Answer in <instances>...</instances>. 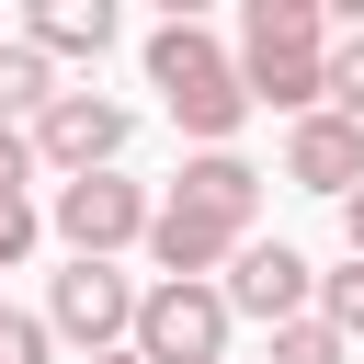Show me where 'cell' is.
<instances>
[{"label": "cell", "instance_id": "8fae6325", "mask_svg": "<svg viewBox=\"0 0 364 364\" xmlns=\"http://www.w3.org/2000/svg\"><path fill=\"white\" fill-rule=\"evenodd\" d=\"M46 102H57V68H46V57H34L23 34H11V46H0V125L23 136V125H34Z\"/></svg>", "mask_w": 364, "mask_h": 364}, {"label": "cell", "instance_id": "30bf717a", "mask_svg": "<svg viewBox=\"0 0 364 364\" xmlns=\"http://www.w3.org/2000/svg\"><path fill=\"white\" fill-rule=\"evenodd\" d=\"M23 46H34L46 68H57V57H102V46H114V11H102V0H34V11H23Z\"/></svg>", "mask_w": 364, "mask_h": 364}, {"label": "cell", "instance_id": "5bb4252c", "mask_svg": "<svg viewBox=\"0 0 364 364\" xmlns=\"http://www.w3.org/2000/svg\"><path fill=\"white\" fill-rule=\"evenodd\" d=\"M273 364H353V341L318 330V318H284V330H273Z\"/></svg>", "mask_w": 364, "mask_h": 364}, {"label": "cell", "instance_id": "277c9868", "mask_svg": "<svg viewBox=\"0 0 364 364\" xmlns=\"http://www.w3.org/2000/svg\"><path fill=\"white\" fill-rule=\"evenodd\" d=\"M46 228L68 239V262H114L125 239H148V182H125V171H80V182H57Z\"/></svg>", "mask_w": 364, "mask_h": 364}, {"label": "cell", "instance_id": "3957f363", "mask_svg": "<svg viewBox=\"0 0 364 364\" xmlns=\"http://www.w3.org/2000/svg\"><path fill=\"white\" fill-rule=\"evenodd\" d=\"M125 136H136V114H125V102H102V91H57V102L23 125L34 171H57V182H80V171H114V159H125Z\"/></svg>", "mask_w": 364, "mask_h": 364}, {"label": "cell", "instance_id": "d6986e66", "mask_svg": "<svg viewBox=\"0 0 364 364\" xmlns=\"http://www.w3.org/2000/svg\"><path fill=\"white\" fill-rule=\"evenodd\" d=\"M91 364H136V353H125V341H114V353H91Z\"/></svg>", "mask_w": 364, "mask_h": 364}, {"label": "cell", "instance_id": "7c38bea8", "mask_svg": "<svg viewBox=\"0 0 364 364\" xmlns=\"http://www.w3.org/2000/svg\"><path fill=\"white\" fill-rule=\"evenodd\" d=\"M318 114H341V125H364V34L318 57Z\"/></svg>", "mask_w": 364, "mask_h": 364}, {"label": "cell", "instance_id": "2e32d148", "mask_svg": "<svg viewBox=\"0 0 364 364\" xmlns=\"http://www.w3.org/2000/svg\"><path fill=\"white\" fill-rule=\"evenodd\" d=\"M57 341H46V318H23V307H0V364H46Z\"/></svg>", "mask_w": 364, "mask_h": 364}, {"label": "cell", "instance_id": "52a82bcc", "mask_svg": "<svg viewBox=\"0 0 364 364\" xmlns=\"http://www.w3.org/2000/svg\"><path fill=\"white\" fill-rule=\"evenodd\" d=\"M80 341V353H114L125 330H136V284L114 273V262H68L57 284H46V341Z\"/></svg>", "mask_w": 364, "mask_h": 364}, {"label": "cell", "instance_id": "7a4b0ae2", "mask_svg": "<svg viewBox=\"0 0 364 364\" xmlns=\"http://www.w3.org/2000/svg\"><path fill=\"white\" fill-rule=\"evenodd\" d=\"M148 91L171 102V125H182L193 148H228V136H239V114H250V102H239V68H228V46H216L193 11H171V23L148 34Z\"/></svg>", "mask_w": 364, "mask_h": 364}, {"label": "cell", "instance_id": "6da1fadb", "mask_svg": "<svg viewBox=\"0 0 364 364\" xmlns=\"http://www.w3.org/2000/svg\"><path fill=\"white\" fill-rule=\"evenodd\" d=\"M318 57H330V0H250L239 11V102L318 114Z\"/></svg>", "mask_w": 364, "mask_h": 364}, {"label": "cell", "instance_id": "8992f818", "mask_svg": "<svg viewBox=\"0 0 364 364\" xmlns=\"http://www.w3.org/2000/svg\"><path fill=\"white\" fill-rule=\"evenodd\" d=\"M307 296H318L307 250H284V239H239V250H228V284H216V307H228V318L284 330V318H307Z\"/></svg>", "mask_w": 364, "mask_h": 364}, {"label": "cell", "instance_id": "9c48e42d", "mask_svg": "<svg viewBox=\"0 0 364 364\" xmlns=\"http://www.w3.org/2000/svg\"><path fill=\"white\" fill-rule=\"evenodd\" d=\"M171 205H205V216H239V228H250L262 171H250L239 148H193V159H182V182H171Z\"/></svg>", "mask_w": 364, "mask_h": 364}, {"label": "cell", "instance_id": "ac0fdd59", "mask_svg": "<svg viewBox=\"0 0 364 364\" xmlns=\"http://www.w3.org/2000/svg\"><path fill=\"white\" fill-rule=\"evenodd\" d=\"M341 239H353V262H364V182L341 193Z\"/></svg>", "mask_w": 364, "mask_h": 364}, {"label": "cell", "instance_id": "9a60e30c", "mask_svg": "<svg viewBox=\"0 0 364 364\" xmlns=\"http://www.w3.org/2000/svg\"><path fill=\"white\" fill-rule=\"evenodd\" d=\"M34 239H46V216H34V193H11V205H0V273H11Z\"/></svg>", "mask_w": 364, "mask_h": 364}, {"label": "cell", "instance_id": "ba28073f", "mask_svg": "<svg viewBox=\"0 0 364 364\" xmlns=\"http://www.w3.org/2000/svg\"><path fill=\"white\" fill-rule=\"evenodd\" d=\"M284 182H307V193H353V182H364V125H341V114H296V125H284Z\"/></svg>", "mask_w": 364, "mask_h": 364}, {"label": "cell", "instance_id": "e0dca14e", "mask_svg": "<svg viewBox=\"0 0 364 364\" xmlns=\"http://www.w3.org/2000/svg\"><path fill=\"white\" fill-rule=\"evenodd\" d=\"M23 182H34V148H23V136H11V125H0V205H11V193H23Z\"/></svg>", "mask_w": 364, "mask_h": 364}, {"label": "cell", "instance_id": "4fadbf2b", "mask_svg": "<svg viewBox=\"0 0 364 364\" xmlns=\"http://www.w3.org/2000/svg\"><path fill=\"white\" fill-rule=\"evenodd\" d=\"M318 330H341V341H364V262H341V273H318Z\"/></svg>", "mask_w": 364, "mask_h": 364}, {"label": "cell", "instance_id": "5b68a950", "mask_svg": "<svg viewBox=\"0 0 364 364\" xmlns=\"http://www.w3.org/2000/svg\"><path fill=\"white\" fill-rule=\"evenodd\" d=\"M125 353H136V364H228V307H216V284H148Z\"/></svg>", "mask_w": 364, "mask_h": 364}]
</instances>
